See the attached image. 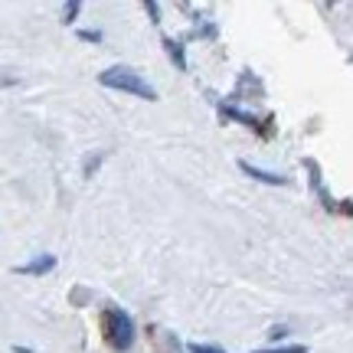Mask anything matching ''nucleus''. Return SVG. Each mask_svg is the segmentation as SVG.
<instances>
[{
	"label": "nucleus",
	"instance_id": "obj_1",
	"mask_svg": "<svg viewBox=\"0 0 353 353\" xmlns=\"http://www.w3.org/2000/svg\"><path fill=\"white\" fill-rule=\"evenodd\" d=\"M101 337L114 353H128L134 347V321L121 307H105L101 311Z\"/></svg>",
	"mask_w": 353,
	"mask_h": 353
},
{
	"label": "nucleus",
	"instance_id": "obj_2",
	"mask_svg": "<svg viewBox=\"0 0 353 353\" xmlns=\"http://www.w3.org/2000/svg\"><path fill=\"white\" fill-rule=\"evenodd\" d=\"M99 82L105 88H118V92H128V95H138V99H148V101H157V92L148 79H141L134 69L128 65H114V69H105L99 76Z\"/></svg>",
	"mask_w": 353,
	"mask_h": 353
},
{
	"label": "nucleus",
	"instance_id": "obj_3",
	"mask_svg": "<svg viewBox=\"0 0 353 353\" xmlns=\"http://www.w3.org/2000/svg\"><path fill=\"white\" fill-rule=\"evenodd\" d=\"M56 268V255H37L33 262L17 265V275H46Z\"/></svg>",
	"mask_w": 353,
	"mask_h": 353
},
{
	"label": "nucleus",
	"instance_id": "obj_4",
	"mask_svg": "<svg viewBox=\"0 0 353 353\" xmlns=\"http://www.w3.org/2000/svg\"><path fill=\"white\" fill-rule=\"evenodd\" d=\"M239 167L245 170V174L252 176V180H262V183H272V187H278V183H288L285 176H278V174H268V170H259V167H252L249 161H239Z\"/></svg>",
	"mask_w": 353,
	"mask_h": 353
},
{
	"label": "nucleus",
	"instance_id": "obj_5",
	"mask_svg": "<svg viewBox=\"0 0 353 353\" xmlns=\"http://www.w3.org/2000/svg\"><path fill=\"white\" fill-rule=\"evenodd\" d=\"M164 50H167V56L176 63V69H187V52H183V43H176V39H164Z\"/></svg>",
	"mask_w": 353,
	"mask_h": 353
},
{
	"label": "nucleus",
	"instance_id": "obj_6",
	"mask_svg": "<svg viewBox=\"0 0 353 353\" xmlns=\"http://www.w3.org/2000/svg\"><path fill=\"white\" fill-rule=\"evenodd\" d=\"M187 353H226L223 347H216V343H190Z\"/></svg>",
	"mask_w": 353,
	"mask_h": 353
},
{
	"label": "nucleus",
	"instance_id": "obj_7",
	"mask_svg": "<svg viewBox=\"0 0 353 353\" xmlns=\"http://www.w3.org/2000/svg\"><path fill=\"white\" fill-rule=\"evenodd\" d=\"M223 114H229V118H236L239 125H255V118H252V114H245V112H236V108H223Z\"/></svg>",
	"mask_w": 353,
	"mask_h": 353
},
{
	"label": "nucleus",
	"instance_id": "obj_8",
	"mask_svg": "<svg viewBox=\"0 0 353 353\" xmlns=\"http://www.w3.org/2000/svg\"><path fill=\"white\" fill-rule=\"evenodd\" d=\"M255 353H304L301 343H291V347H275V350H255Z\"/></svg>",
	"mask_w": 353,
	"mask_h": 353
},
{
	"label": "nucleus",
	"instance_id": "obj_9",
	"mask_svg": "<svg viewBox=\"0 0 353 353\" xmlns=\"http://www.w3.org/2000/svg\"><path fill=\"white\" fill-rule=\"evenodd\" d=\"M79 7H82V3H79V0H72V3H65V7H63V13H65V23H69V20H76Z\"/></svg>",
	"mask_w": 353,
	"mask_h": 353
},
{
	"label": "nucleus",
	"instance_id": "obj_10",
	"mask_svg": "<svg viewBox=\"0 0 353 353\" xmlns=\"http://www.w3.org/2000/svg\"><path fill=\"white\" fill-rule=\"evenodd\" d=\"M79 37H82V39H95V43H99V39H101V33H99V30H82Z\"/></svg>",
	"mask_w": 353,
	"mask_h": 353
},
{
	"label": "nucleus",
	"instance_id": "obj_11",
	"mask_svg": "<svg viewBox=\"0 0 353 353\" xmlns=\"http://www.w3.org/2000/svg\"><path fill=\"white\" fill-rule=\"evenodd\" d=\"M285 334H288V327H275V330H272V341H281Z\"/></svg>",
	"mask_w": 353,
	"mask_h": 353
},
{
	"label": "nucleus",
	"instance_id": "obj_12",
	"mask_svg": "<svg viewBox=\"0 0 353 353\" xmlns=\"http://www.w3.org/2000/svg\"><path fill=\"white\" fill-rule=\"evenodd\" d=\"M13 350L17 353H33V350H26V347H13Z\"/></svg>",
	"mask_w": 353,
	"mask_h": 353
}]
</instances>
